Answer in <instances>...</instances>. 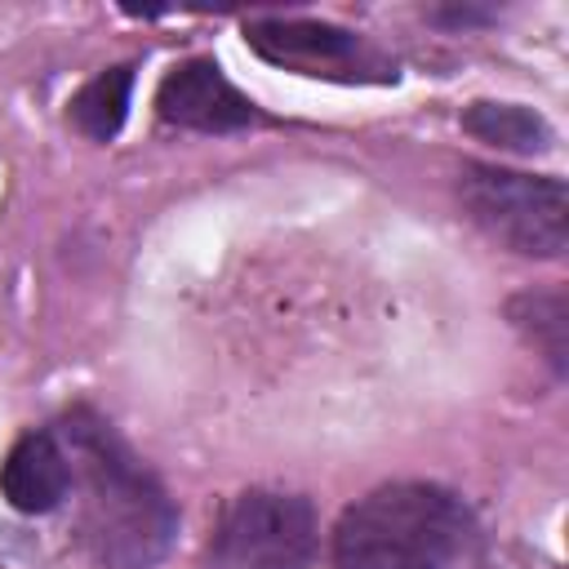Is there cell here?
Returning <instances> with one entry per match:
<instances>
[{
  "label": "cell",
  "instance_id": "3957f363",
  "mask_svg": "<svg viewBox=\"0 0 569 569\" xmlns=\"http://www.w3.org/2000/svg\"><path fill=\"white\" fill-rule=\"evenodd\" d=\"M458 196L471 222L511 253L560 258L569 244V191L551 173L467 164L458 178Z\"/></svg>",
  "mask_w": 569,
  "mask_h": 569
},
{
  "label": "cell",
  "instance_id": "6da1fadb",
  "mask_svg": "<svg viewBox=\"0 0 569 569\" xmlns=\"http://www.w3.org/2000/svg\"><path fill=\"white\" fill-rule=\"evenodd\" d=\"M67 467L76 498V529L89 556L107 569H151L178 533V511L160 480L129 453V445L89 409L67 422Z\"/></svg>",
  "mask_w": 569,
  "mask_h": 569
},
{
  "label": "cell",
  "instance_id": "9c48e42d",
  "mask_svg": "<svg viewBox=\"0 0 569 569\" xmlns=\"http://www.w3.org/2000/svg\"><path fill=\"white\" fill-rule=\"evenodd\" d=\"M511 325L525 333L529 347L542 351V360L565 378L569 373V302L556 289H529L507 302Z\"/></svg>",
  "mask_w": 569,
  "mask_h": 569
},
{
  "label": "cell",
  "instance_id": "52a82bcc",
  "mask_svg": "<svg viewBox=\"0 0 569 569\" xmlns=\"http://www.w3.org/2000/svg\"><path fill=\"white\" fill-rule=\"evenodd\" d=\"M71 489V467H67V449L49 436V431H31L22 436L4 462H0V493L13 511L22 516H44L53 511Z\"/></svg>",
  "mask_w": 569,
  "mask_h": 569
},
{
  "label": "cell",
  "instance_id": "8fae6325",
  "mask_svg": "<svg viewBox=\"0 0 569 569\" xmlns=\"http://www.w3.org/2000/svg\"><path fill=\"white\" fill-rule=\"evenodd\" d=\"M431 18L436 22H449V27H471V22H489L493 13L489 9H436Z\"/></svg>",
  "mask_w": 569,
  "mask_h": 569
},
{
  "label": "cell",
  "instance_id": "5b68a950",
  "mask_svg": "<svg viewBox=\"0 0 569 569\" xmlns=\"http://www.w3.org/2000/svg\"><path fill=\"white\" fill-rule=\"evenodd\" d=\"M156 111L169 124L200 129V133H231V129L258 124V107L222 76L213 58L178 62L156 89Z\"/></svg>",
  "mask_w": 569,
  "mask_h": 569
},
{
  "label": "cell",
  "instance_id": "8992f818",
  "mask_svg": "<svg viewBox=\"0 0 569 569\" xmlns=\"http://www.w3.org/2000/svg\"><path fill=\"white\" fill-rule=\"evenodd\" d=\"M253 53H262L276 67L302 71V76H360L365 67V44L356 31H342L333 22H311V18H258L244 27Z\"/></svg>",
  "mask_w": 569,
  "mask_h": 569
},
{
  "label": "cell",
  "instance_id": "ba28073f",
  "mask_svg": "<svg viewBox=\"0 0 569 569\" xmlns=\"http://www.w3.org/2000/svg\"><path fill=\"white\" fill-rule=\"evenodd\" d=\"M462 129L476 142H489V147L516 151V156H538L556 138L551 124L533 107H525V102H489V98H480V102H471L462 111Z\"/></svg>",
  "mask_w": 569,
  "mask_h": 569
},
{
  "label": "cell",
  "instance_id": "30bf717a",
  "mask_svg": "<svg viewBox=\"0 0 569 569\" xmlns=\"http://www.w3.org/2000/svg\"><path fill=\"white\" fill-rule=\"evenodd\" d=\"M129 93H133V67H111V71H98L89 84L76 89L67 116L71 124L93 138V142H111L129 116Z\"/></svg>",
  "mask_w": 569,
  "mask_h": 569
},
{
  "label": "cell",
  "instance_id": "277c9868",
  "mask_svg": "<svg viewBox=\"0 0 569 569\" xmlns=\"http://www.w3.org/2000/svg\"><path fill=\"white\" fill-rule=\"evenodd\" d=\"M316 556V516L298 493L249 489L240 493L213 533V569H307Z\"/></svg>",
  "mask_w": 569,
  "mask_h": 569
},
{
  "label": "cell",
  "instance_id": "7a4b0ae2",
  "mask_svg": "<svg viewBox=\"0 0 569 569\" xmlns=\"http://www.w3.org/2000/svg\"><path fill=\"white\" fill-rule=\"evenodd\" d=\"M480 529L458 493L400 480L351 502L333 529L338 569H476Z\"/></svg>",
  "mask_w": 569,
  "mask_h": 569
}]
</instances>
